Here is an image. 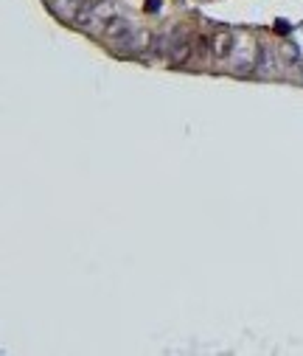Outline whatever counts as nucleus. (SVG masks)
<instances>
[{"label": "nucleus", "mask_w": 303, "mask_h": 356, "mask_svg": "<svg viewBox=\"0 0 303 356\" xmlns=\"http://www.w3.org/2000/svg\"><path fill=\"white\" fill-rule=\"evenodd\" d=\"M157 9H160V0H146V11L149 14H155Z\"/></svg>", "instance_id": "obj_8"}, {"label": "nucleus", "mask_w": 303, "mask_h": 356, "mask_svg": "<svg viewBox=\"0 0 303 356\" xmlns=\"http://www.w3.org/2000/svg\"><path fill=\"white\" fill-rule=\"evenodd\" d=\"M275 31H278V34H289L292 25H289L286 20H278V22H275Z\"/></svg>", "instance_id": "obj_7"}, {"label": "nucleus", "mask_w": 303, "mask_h": 356, "mask_svg": "<svg viewBox=\"0 0 303 356\" xmlns=\"http://www.w3.org/2000/svg\"><path fill=\"white\" fill-rule=\"evenodd\" d=\"M132 34H135V28L126 20H123V17H118V14H115L110 22H107V37H110V40L118 45V48H123V45L129 42V40H132Z\"/></svg>", "instance_id": "obj_2"}, {"label": "nucleus", "mask_w": 303, "mask_h": 356, "mask_svg": "<svg viewBox=\"0 0 303 356\" xmlns=\"http://www.w3.org/2000/svg\"><path fill=\"white\" fill-rule=\"evenodd\" d=\"M62 3H67V6H76V11H81L84 6H90L93 0H62Z\"/></svg>", "instance_id": "obj_6"}, {"label": "nucleus", "mask_w": 303, "mask_h": 356, "mask_svg": "<svg viewBox=\"0 0 303 356\" xmlns=\"http://www.w3.org/2000/svg\"><path fill=\"white\" fill-rule=\"evenodd\" d=\"M278 65H283V59H278L275 51H272L269 45H261V48H258V59H256V70H258V73H261V76H269Z\"/></svg>", "instance_id": "obj_3"}, {"label": "nucleus", "mask_w": 303, "mask_h": 356, "mask_svg": "<svg viewBox=\"0 0 303 356\" xmlns=\"http://www.w3.org/2000/svg\"><path fill=\"white\" fill-rule=\"evenodd\" d=\"M281 59H283V65H301L303 62V56H301V48L298 45H292V42H286L283 48H281Z\"/></svg>", "instance_id": "obj_5"}, {"label": "nucleus", "mask_w": 303, "mask_h": 356, "mask_svg": "<svg viewBox=\"0 0 303 356\" xmlns=\"http://www.w3.org/2000/svg\"><path fill=\"white\" fill-rule=\"evenodd\" d=\"M115 17V6L110 0H93L90 6L76 11V22L84 28H107V22Z\"/></svg>", "instance_id": "obj_1"}, {"label": "nucleus", "mask_w": 303, "mask_h": 356, "mask_svg": "<svg viewBox=\"0 0 303 356\" xmlns=\"http://www.w3.org/2000/svg\"><path fill=\"white\" fill-rule=\"evenodd\" d=\"M236 45V40H233V34H227V31H222V34H216L211 40V48H213V56L216 59H227V56H233V48Z\"/></svg>", "instance_id": "obj_4"}]
</instances>
